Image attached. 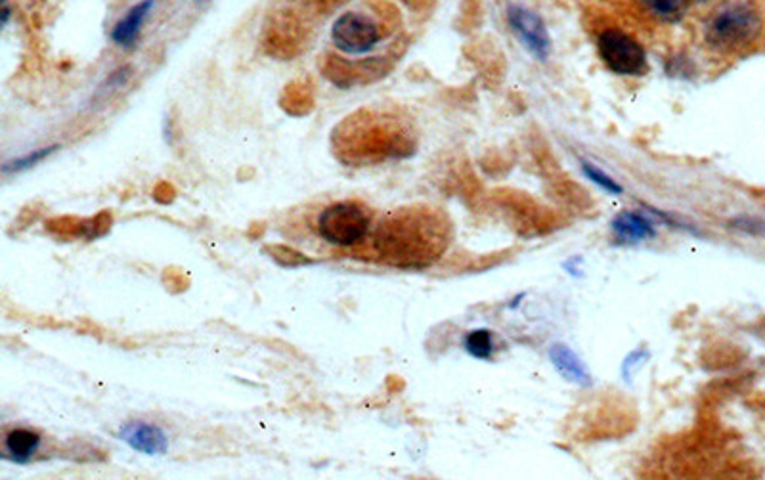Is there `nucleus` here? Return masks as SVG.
<instances>
[{
	"label": "nucleus",
	"instance_id": "f257e3e1",
	"mask_svg": "<svg viewBox=\"0 0 765 480\" xmlns=\"http://www.w3.org/2000/svg\"><path fill=\"white\" fill-rule=\"evenodd\" d=\"M444 243V230L431 215L400 213L375 230L370 257L394 266H423L443 253Z\"/></svg>",
	"mask_w": 765,
	"mask_h": 480
},
{
	"label": "nucleus",
	"instance_id": "f03ea898",
	"mask_svg": "<svg viewBox=\"0 0 765 480\" xmlns=\"http://www.w3.org/2000/svg\"><path fill=\"white\" fill-rule=\"evenodd\" d=\"M314 230L325 245L352 251L370 236L372 215L366 207L354 201L332 203L316 217Z\"/></svg>",
	"mask_w": 765,
	"mask_h": 480
},
{
	"label": "nucleus",
	"instance_id": "1a4fd4ad",
	"mask_svg": "<svg viewBox=\"0 0 765 480\" xmlns=\"http://www.w3.org/2000/svg\"><path fill=\"white\" fill-rule=\"evenodd\" d=\"M549 358L553 362L555 370H557L566 381L570 383H576V385H591V377L584 366V362L576 356L572 349H568L566 344H553L549 349Z\"/></svg>",
	"mask_w": 765,
	"mask_h": 480
},
{
	"label": "nucleus",
	"instance_id": "6e6552de",
	"mask_svg": "<svg viewBox=\"0 0 765 480\" xmlns=\"http://www.w3.org/2000/svg\"><path fill=\"white\" fill-rule=\"evenodd\" d=\"M612 236L620 245H636L657 236V226L647 215L636 210H624L612 220Z\"/></svg>",
	"mask_w": 765,
	"mask_h": 480
},
{
	"label": "nucleus",
	"instance_id": "20e7f679",
	"mask_svg": "<svg viewBox=\"0 0 765 480\" xmlns=\"http://www.w3.org/2000/svg\"><path fill=\"white\" fill-rule=\"evenodd\" d=\"M597 52L603 64L617 75L639 77L647 71V52L636 36L622 29H605L597 38Z\"/></svg>",
	"mask_w": 765,
	"mask_h": 480
},
{
	"label": "nucleus",
	"instance_id": "7ed1b4c3",
	"mask_svg": "<svg viewBox=\"0 0 765 480\" xmlns=\"http://www.w3.org/2000/svg\"><path fill=\"white\" fill-rule=\"evenodd\" d=\"M761 17L750 3L721 6L706 26V43L716 50H739L760 35Z\"/></svg>",
	"mask_w": 765,
	"mask_h": 480
},
{
	"label": "nucleus",
	"instance_id": "dca6fc26",
	"mask_svg": "<svg viewBox=\"0 0 765 480\" xmlns=\"http://www.w3.org/2000/svg\"><path fill=\"white\" fill-rule=\"evenodd\" d=\"M695 3H706V0H695Z\"/></svg>",
	"mask_w": 765,
	"mask_h": 480
},
{
	"label": "nucleus",
	"instance_id": "9b49d317",
	"mask_svg": "<svg viewBox=\"0 0 765 480\" xmlns=\"http://www.w3.org/2000/svg\"><path fill=\"white\" fill-rule=\"evenodd\" d=\"M151 8H153V0H144V3L134 6L121 19V22L117 26H115V29L111 33L113 41L117 43V45H121V46H132L134 43H137V38L140 35V29H142V26L146 22L148 14L151 12Z\"/></svg>",
	"mask_w": 765,
	"mask_h": 480
},
{
	"label": "nucleus",
	"instance_id": "f8f14e48",
	"mask_svg": "<svg viewBox=\"0 0 765 480\" xmlns=\"http://www.w3.org/2000/svg\"><path fill=\"white\" fill-rule=\"evenodd\" d=\"M691 0H641L650 15L658 17L660 22H678L683 17Z\"/></svg>",
	"mask_w": 765,
	"mask_h": 480
},
{
	"label": "nucleus",
	"instance_id": "4468645a",
	"mask_svg": "<svg viewBox=\"0 0 765 480\" xmlns=\"http://www.w3.org/2000/svg\"><path fill=\"white\" fill-rule=\"evenodd\" d=\"M582 170H584V175L593 182V184H597L599 188H603V189H607L608 194H612V196H620L622 194V186L615 180V179H610L607 172L603 170V169H599V167H596V165H591V163H582Z\"/></svg>",
	"mask_w": 765,
	"mask_h": 480
},
{
	"label": "nucleus",
	"instance_id": "ddd939ff",
	"mask_svg": "<svg viewBox=\"0 0 765 480\" xmlns=\"http://www.w3.org/2000/svg\"><path fill=\"white\" fill-rule=\"evenodd\" d=\"M465 351L474 358H490L494 352V335L488 330H474L465 337Z\"/></svg>",
	"mask_w": 765,
	"mask_h": 480
},
{
	"label": "nucleus",
	"instance_id": "2eb2a0df",
	"mask_svg": "<svg viewBox=\"0 0 765 480\" xmlns=\"http://www.w3.org/2000/svg\"><path fill=\"white\" fill-rule=\"evenodd\" d=\"M54 149H56V146H54V148H45V149L33 151V153H29V156H24V158L14 159L12 163H8V165L5 167V170H6V172H10V170H26V169H31L33 165H36V163L41 161V159L48 158V156H50V151H54Z\"/></svg>",
	"mask_w": 765,
	"mask_h": 480
},
{
	"label": "nucleus",
	"instance_id": "423d86ee",
	"mask_svg": "<svg viewBox=\"0 0 765 480\" xmlns=\"http://www.w3.org/2000/svg\"><path fill=\"white\" fill-rule=\"evenodd\" d=\"M507 22L513 33L519 36L523 46L536 60H547L551 54V36L538 14H534L525 6L513 5L507 8Z\"/></svg>",
	"mask_w": 765,
	"mask_h": 480
},
{
	"label": "nucleus",
	"instance_id": "9d476101",
	"mask_svg": "<svg viewBox=\"0 0 765 480\" xmlns=\"http://www.w3.org/2000/svg\"><path fill=\"white\" fill-rule=\"evenodd\" d=\"M43 438L36 431L17 427L12 429L5 438V457L15 464H27L41 448Z\"/></svg>",
	"mask_w": 765,
	"mask_h": 480
},
{
	"label": "nucleus",
	"instance_id": "0eeeda50",
	"mask_svg": "<svg viewBox=\"0 0 765 480\" xmlns=\"http://www.w3.org/2000/svg\"><path fill=\"white\" fill-rule=\"evenodd\" d=\"M119 438L132 450L146 455H163L168 448V438L165 431L146 421H130L119 431Z\"/></svg>",
	"mask_w": 765,
	"mask_h": 480
},
{
	"label": "nucleus",
	"instance_id": "39448f33",
	"mask_svg": "<svg viewBox=\"0 0 765 480\" xmlns=\"http://www.w3.org/2000/svg\"><path fill=\"white\" fill-rule=\"evenodd\" d=\"M381 29L372 17L347 12L342 14L332 29V41L337 50L344 54H366L381 43Z\"/></svg>",
	"mask_w": 765,
	"mask_h": 480
}]
</instances>
